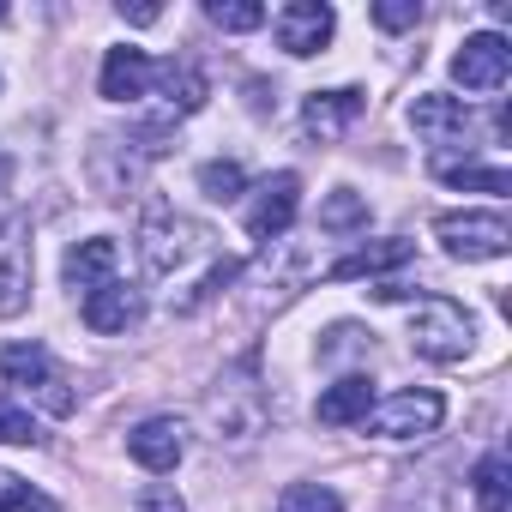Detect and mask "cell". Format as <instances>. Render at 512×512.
Instances as JSON below:
<instances>
[{
  "instance_id": "9a60e30c",
  "label": "cell",
  "mask_w": 512,
  "mask_h": 512,
  "mask_svg": "<svg viewBox=\"0 0 512 512\" xmlns=\"http://www.w3.org/2000/svg\"><path fill=\"white\" fill-rule=\"evenodd\" d=\"M368 410H374V380H368V374H344V380L326 386L320 404H314V416H320L326 428H356Z\"/></svg>"
},
{
  "instance_id": "ac0fdd59",
  "label": "cell",
  "mask_w": 512,
  "mask_h": 512,
  "mask_svg": "<svg viewBox=\"0 0 512 512\" xmlns=\"http://www.w3.org/2000/svg\"><path fill=\"white\" fill-rule=\"evenodd\" d=\"M115 266H121L115 241H109V235H91V241H79V247L67 253V266H61V272H67V284H73V290H85V296H91L97 284H109V278H115Z\"/></svg>"
},
{
  "instance_id": "44dd1931",
  "label": "cell",
  "mask_w": 512,
  "mask_h": 512,
  "mask_svg": "<svg viewBox=\"0 0 512 512\" xmlns=\"http://www.w3.org/2000/svg\"><path fill=\"white\" fill-rule=\"evenodd\" d=\"M362 223H368V199L350 193V187H332V199L320 205V229L344 235V229H362Z\"/></svg>"
},
{
  "instance_id": "d6986e66",
  "label": "cell",
  "mask_w": 512,
  "mask_h": 512,
  "mask_svg": "<svg viewBox=\"0 0 512 512\" xmlns=\"http://www.w3.org/2000/svg\"><path fill=\"white\" fill-rule=\"evenodd\" d=\"M157 85H163V97H169V109H175V115H193V109H205V97H211L205 73H199V67H187V61L157 67Z\"/></svg>"
},
{
  "instance_id": "5b68a950",
  "label": "cell",
  "mask_w": 512,
  "mask_h": 512,
  "mask_svg": "<svg viewBox=\"0 0 512 512\" xmlns=\"http://www.w3.org/2000/svg\"><path fill=\"white\" fill-rule=\"evenodd\" d=\"M205 416H211L217 440H253V434H266V416H272V410H266V392L253 386L247 374H229V380L211 386Z\"/></svg>"
},
{
  "instance_id": "6da1fadb",
  "label": "cell",
  "mask_w": 512,
  "mask_h": 512,
  "mask_svg": "<svg viewBox=\"0 0 512 512\" xmlns=\"http://www.w3.org/2000/svg\"><path fill=\"white\" fill-rule=\"evenodd\" d=\"M139 253L157 284H169V308L175 314H199L217 290H229L241 278V266L223 253L217 229L181 217V211H151L139 223Z\"/></svg>"
},
{
  "instance_id": "cb8c5ba5",
  "label": "cell",
  "mask_w": 512,
  "mask_h": 512,
  "mask_svg": "<svg viewBox=\"0 0 512 512\" xmlns=\"http://www.w3.org/2000/svg\"><path fill=\"white\" fill-rule=\"evenodd\" d=\"M205 19L217 31H260L266 25V7H253V0H205Z\"/></svg>"
},
{
  "instance_id": "8fae6325",
  "label": "cell",
  "mask_w": 512,
  "mask_h": 512,
  "mask_svg": "<svg viewBox=\"0 0 512 512\" xmlns=\"http://www.w3.org/2000/svg\"><path fill=\"white\" fill-rule=\"evenodd\" d=\"M139 320H145V296H139L133 284H121V278H109V284H97V290L85 296V326L103 332V338L133 332Z\"/></svg>"
},
{
  "instance_id": "e0dca14e",
  "label": "cell",
  "mask_w": 512,
  "mask_h": 512,
  "mask_svg": "<svg viewBox=\"0 0 512 512\" xmlns=\"http://www.w3.org/2000/svg\"><path fill=\"white\" fill-rule=\"evenodd\" d=\"M410 127H416L422 139L446 145V139H464V127H470V109H464L458 97H440V91H428V97H416V103H410Z\"/></svg>"
},
{
  "instance_id": "1f68e13d",
  "label": "cell",
  "mask_w": 512,
  "mask_h": 512,
  "mask_svg": "<svg viewBox=\"0 0 512 512\" xmlns=\"http://www.w3.org/2000/svg\"><path fill=\"white\" fill-rule=\"evenodd\" d=\"M13 181V157H7V145H0V187Z\"/></svg>"
},
{
  "instance_id": "277c9868",
  "label": "cell",
  "mask_w": 512,
  "mask_h": 512,
  "mask_svg": "<svg viewBox=\"0 0 512 512\" xmlns=\"http://www.w3.org/2000/svg\"><path fill=\"white\" fill-rule=\"evenodd\" d=\"M434 235H440V247L452 253V260H500V253L512 247V229H506V217L500 211H446V217H434Z\"/></svg>"
},
{
  "instance_id": "d6a6232c",
  "label": "cell",
  "mask_w": 512,
  "mask_h": 512,
  "mask_svg": "<svg viewBox=\"0 0 512 512\" xmlns=\"http://www.w3.org/2000/svg\"><path fill=\"white\" fill-rule=\"evenodd\" d=\"M0 19H7V7H0Z\"/></svg>"
},
{
  "instance_id": "7402d4cb",
  "label": "cell",
  "mask_w": 512,
  "mask_h": 512,
  "mask_svg": "<svg viewBox=\"0 0 512 512\" xmlns=\"http://www.w3.org/2000/svg\"><path fill=\"white\" fill-rule=\"evenodd\" d=\"M278 512H344V494L326 482H290L278 494Z\"/></svg>"
},
{
  "instance_id": "4316f807",
  "label": "cell",
  "mask_w": 512,
  "mask_h": 512,
  "mask_svg": "<svg viewBox=\"0 0 512 512\" xmlns=\"http://www.w3.org/2000/svg\"><path fill=\"white\" fill-rule=\"evenodd\" d=\"M31 440H43L31 410H19L13 398H0V446H31Z\"/></svg>"
},
{
  "instance_id": "7c38bea8",
  "label": "cell",
  "mask_w": 512,
  "mask_h": 512,
  "mask_svg": "<svg viewBox=\"0 0 512 512\" xmlns=\"http://www.w3.org/2000/svg\"><path fill=\"white\" fill-rule=\"evenodd\" d=\"M127 452H133V464H145L151 476H163V470L181 464V452H187V428H181L175 416H151V422H139V428L127 434Z\"/></svg>"
},
{
  "instance_id": "484cf974",
  "label": "cell",
  "mask_w": 512,
  "mask_h": 512,
  "mask_svg": "<svg viewBox=\"0 0 512 512\" xmlns=\"http://www.w3.org/2000/svg\"><path fill=\"white\" fill-rule=\"evenodd\" d=\"M0 512H61L43 488L19 482V476H0Z\"/></svg>"
},
{
  "instance_id": "3957f363",
  "label": "cell",
  "mask_w": 512,
  "mask_h": 512,
  "mask_svg": "<svg viewBox=\"0 0 512 512\" xmlns=\"http://www.w3.org/2000/svg\"><path fill=\"white\" fill-rule=\"evenodd\" d=\"M0 374H7V386H19L25 398H37L49 416H73V404H79L67 368L43 344H7V350H0Z\"/></svg>"
},
{
  "instance_id": "d4e9b609",
  "label": "cell",
  "mask_w": 512,
  "mask_h": 512,
  "mask_svg": "<svg viewBox=\"0 0 512 512\" xmlns=\"http://www.w3.org/2000/svg\"><path fill=\"white\" fill-rule=\"evenodd\" d=\"M199 187H205L211 199H241L247 175H241V163H229V157H211V163H199Z\"/></svg>"
},
{
  "instance_id": "2e32d148",
  "label": "cell",
  "mask_w": 512,
  "mask_h": 512,
  "mask_svg": "<svg viewBox=\"0 0 512 512\" xmlns=\"http://www.w3.org/2000/svg\"><path fill=\"white\" fill-rule=\"evenodd\" d=\"M416 253V241H404V235H386V241H368V247H356V253H344V260H332L326 266V278H380V272H392V266H404Z\"/></svg>"
},
{
  "instance_id": "7a4b0ae2",
  "label": "cell",
  "mask_w": 512,
  "mask_h": 512,
  "mask_svg": "<svg viewBox=\"0 0 512 512\" xmlns=\"http://www.w3.org/2000/svg\"><path fill=\"white\" fill-rule=\"evenodd\" d=\"M410 344L428 362H458L476 344V320L458 302H446V296H416L410 302Z\"/></svg>"
},
{
  "instance_id": "ffe728a7",
  "label": "cell",
  "mask_w": 512,
  "mask_h": 512,
  "mask_svg": "<svg viewBox=\"0 0 512 512\" xmlns=\"http://www.w3.org/2000/svg\"><path fill=\"white\" fill-rule=\"evenodd\" d=\"M470 488H476V506L482 512H506L512 506V464H506V452H488L470 470Z\"/></svg>"
},
{
  "instance_id": "9c48e42d",
  "label": "cell",
  "mask_w": 512,
  "mask_h": 512,
  "mask_svg": "<svg viewBox=\"0 0 512 512\" xmlns=\"http://www.w3.org/2000/svg\"><path fill=\"white\" fill-rule=\"evenodd\" d=\"M31 308V241L25 223H0V320H19Z\"/></svg>"
},
{
  "instance_id": "30bf717a",
  "label": "cell",
  "mask_w": 512,
  "mask_h": 512,
  "mask_svg": "<svg viewBox=\"0 0 512 512\" xmlns=\"http://www.w3.org/2000/svg\"><path fill=\"white\" fill-rule=\"evenodd\" d=\"M296 205H302V175L296 169H278L260 193H253V205H247V235H260V241L284 235L296 223Z\"/></svg>"
},
{
  "instance_id": "8992f818",
  "label": "cell",
  "mask_w": 512,
  "mask_h": 512,
  "mask_svg": "<svg viewBox=\"0 0 512 512\" xmlns=\"http://www.w3.org/2000/svg\"><path fill=\"white\" fill-rule=\"evenodd\" d=\"M446 422V398L440 392H392L386 404H374L368 416H362V428L368 434H380V440H422V434H434Z\"/></svg>"
},
{
  "instance_id": "f546056e",
  "label": "cell",
  "mask_w": 512,
  "mask_h": 512,
  "mask_svg": "<svg viewBox=\"0 0 512 512\" xmlns=\"http://www.w3.org/2000/svg\"><path fill=\"white\" fill-rule=\"evenodd\" d=\"M127 25H157V7H121Z\"/></svg>"
},
{
  "instance_id": "52a82bcc",
  "label": "cell",
  "mask_w": 512,
  "mask_h": 512,
  "mask_svg": "<svg viewBox=\"0 0 512 512\" xmlns=\"http://www.w3.org/2000/svg\"><path fill=\"white\" fill-rule=\"evenodd\" d=\"M452 79H458L464 91H500V85L512 79V43H506L500 31L464 37V49L452 55Z\"/></svg>"
},
{
  "instance_id": "f1b7e54d",
  "label": "cell",
  "mask_w": 512,
  "mask_h": 512,
  "mask_svg": "<svg viewBox=\"0 0 512 512\" xmlns=\"http://www.w3.org/2000/svg\"><path fill=\"white\" fill-rule=\"evenodd\" d=\"M133 512H187V500H181V494H175L169 482H151V488H139Z\"/></svg>"
},
{
  "instance_id": "5bb4252c",
  "label": "cell",
  "mask_w": 512,
  "mask_h": 512,
  "mask_svg": "<svg viewBox=\"0 0 512 512\" xmlns=\"http://www.w3.org/2000/svg\"><path fill=\"white\" fill-rule=\"evenodd\" d=\"M151 85H157V67H151L145 49H109L103 79H97V91H103L109 103H139Z\"/></svg>"
},
{
  "instance_id": "4dcf8cb0",
  "label": "cell",
  "mask_w": 512,
  "mask_h": 512,
  "mask_svg": "<svg viewBox=\"0 0 512 512\" xmlns=\"http://www.w3.org/2000/svg\"><path fill=\"white\" fill-rule=\"evenodd\" d=\"M392 512H410V506H392ZM416 512H452V506H446V500H440V494L428 488V506H416Z\"/></svg>"
},
{
  "instance_id": "4fadbf2b",
  "label": "cell",
  "mask_w": 512,
  "mask_h": 512,
  "mask_svg": "<svg viewBox=\"0 0 512 512\" xmlns=\"http://www.w3.org/2000/svg\"><path fill=\"white\" fill-rule=\"evenodd\" d=\"M356 115H362V91H356V85L314 91V97L302 103V133L320 139V145H332V139H344V127H350Z\"/></svg>"
},
{
  "instance_id": "603a6c76",
  "label": "cell",
  "mask_w": 512,
  "mask_h": 512,
  "mask_svg": "<svg viewBox=\"0 0 512 512\" xmlns=\"http://www.w3.org/2000/svg\"><path fill=\"white\" fill-rule=\"evenodd\" d=\"M434 175H440V181H452V187H476V193H506V187H512V175H506V169H476V163H440V157H434Z\"/></svg>"
},
{
  "instance_id": "ba28073f",
  "label": "cell",
  "mask_w": 512,
  "mask_h": 512,
  "mask_svg": "<svg viewBox=\"0 0 512 512\" xmlns=\"http://www.w3.org/2000/svg\"><path fill=\"white\" fill-rule=\"evenodd\" d=\"M272 31H278V49H284V55L308 61V55H320V49L332 43L338 13L326 7V0H290V7L272 19Z\"/></svg>"
},
{
  "instance_id": "83f0119b",
  "label": "cell",
  "mask_w": 512,
  "mask_h": 512,
  "mask_svg": "<svg viewBox=\"0 0 512 512\" xmlns=\"http://www.w3.org/2000/svg\"><path fill=\"white\" fill-rule=\"evenodd\" d=\"M374 25H380V31H416V25H422V7H416V0H380V7H374Z\"/></svg>"
}]
</instances>
